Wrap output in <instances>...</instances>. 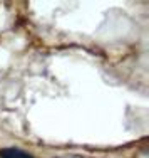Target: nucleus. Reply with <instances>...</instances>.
I'll use <instances>...</instances> for the list:
<instances>
[{
	"label": "nucleus",
	"instance_id": "nucleus-1",
	"mask_svg": "<svg viewBox=\"0 0 149 158\" xmlns=\"http://www.w3.org/2000/svg\"><path fill=\"white\" fill-rule=\"evenodd\" d=\"M0 158H33V156L20 148H3L0 152Z\"/></svg>",
	"mask_w": 149,
	"mask_h": 158
}]
</instances>
